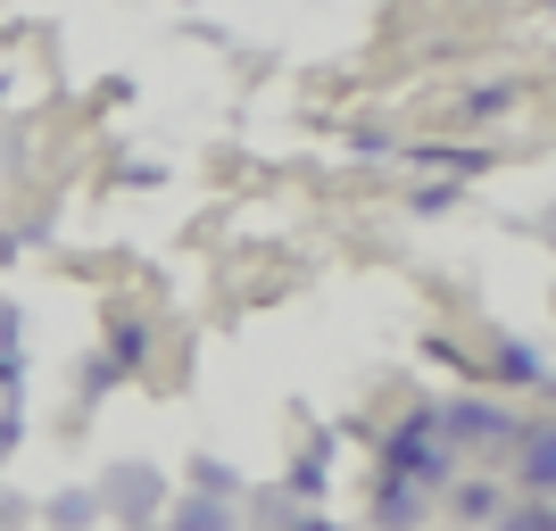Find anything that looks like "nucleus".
Masks as SVG:
<instances>
[{
  "label": "nucleus",
  "mask_w": 556,
  "mask_h": 531,
  "mask_svg": "<svg viewBox=\"0 0 556 531\" xmlns=\"http://www.w3.org/2000/svg\"><path fill=\"white\" fill-rule=\"evenodd\" d=\"M382 465H391V482H416V490H441L448 465H457V448L441 440V423H432V407H416V416H399V432L382 440Z\"/></svg>",
  "instance_id": "1"
},
{
  "label": "nucleus",
  "mask_w": 556,
  "mask_h": 531,
  "mask_svg": "<svg viewBox=\"0 0 556 531\" xmlns=\"http://www.w3.org/2000/svg\"><path fill=\"white\" fill-rule=\"evenodd\" d=\"M432 423H441L448 448H490V440H507V407L498 399H448V407H432Z\"/></svg>",
  "instance_id": "2"
},
{
  "label": "nucleus",
  "mask_w": 556,
  "mask_h": 531,
  "mask_svg": "<svg viewBox=\"0 0 556 531\" xmlns=\"http://www.w3.org/2000/svg\"><path fill=\"white\" fill-rule=\"evenodd\" d=\"M166 482L150 473V465H109V482H100V515H116V523H141V515H159Z\"/></svg>",
  "instance_id": "3"
},
{
  "label": "nucleus",
  "mask_w": 556,
  "mask_h": 531,
  "mask_svg": "<svg viewBox=\"0 0 556 531\" xmlns=\"http://www.w3.org/2000/svg\"><path fill=\"white\" fill-rule=\"evenodd\" d=\"M424 507H432V490L382 482V498H374V531H424Z\"/></svg>",
  "instance_id": "4"
},
{
  "label": "nucleus",
  "mask_w": 556,
  "mask_h": 531,
  "mask_svg": "<svg viewBox=\"0 0 556 531\" xmlns=\"http://www.w3.org/2000/svg\"><path fill=\"white\" fill-rule=\"evenodd\" d=\"M515 482L532 490V498H556V423L523 432V465H515Z\"/></svg>",
  "instance_id": "5"
},
{
  "label": "nucleus",
  "mask_w": 556,
  "mask_h": 531,
  "mask_svg": "<svg viewBox=\"0 0 556 531\" xmlns=\"http://www.w3.org/2000/svg\"><path fill=\"white\" fill-rule=\"evenodd\" d=\"M42 523L50 531H92V523H109V515H100V490H59L42 507Z\"/></svg>",
  "instance_id": "6"
},
{
  "label": "nucleus",
  "mask_w": 556,
  "mask_h": 531,
  "mask_svg": "<svg viewBox=\"0 0 556 531\" xmlns=\"http://www.w3.org/2000/svg\"><path fill=\"white\" fill-rule=\"evenodd\" d=\"M166 531H241V523H232V498H200V490H191L184 507L166 515Z\"/></svg>",
  "instance_id": "7"
},
{
  "label": "nucleus",
  "mask_w": 556,
  "mask_h": 531,
  "mask_svg": "<svg viewBox=\"0 0 556 531\" xmlns=\"http://www.w3.org/2000/svg\"><path fill=\"white\" fill-rule=\"evenodd\" d=\"M141 349H150V332H141L134 316H116V324H109V349H100V357H109L116 374H134V366H141Z\"/></svg>",
  "instance_id": "8"
},
{
  "label": "nucleus",
  "mask_w": 556,
  "mask_h": 531,
  "mask_svg": "<svg viewBox=\"0 0 556 531\" xmlns=\"http://www.w3.org/2000/svg\"><path fill=\"white\" fill-rule=\"evenodd\" d=\"M457 515L465 523H498V515H507V490L498 482H457Z\"/></svg>",
  "instance_id": "9"
},
{
  "label": "nucleus",
  "mask_w": 556,
  "mask_h": 531,
  "mask_svg": "<svg viewBox=\"0 0 556 531\" xmlns=\"http://www.w3.org/2000/svg\"><path fill=\"white\" fill-rule=\"evenodd\" d=\"M490 531H556V498H523V507H507Z\"/></svg>",
  "instance_id": "10"
},
{
  "label": "nucleus",
  "mask_w": 556,
  "mask_h": 531,
  "mask_svg": "<svg viewBox=\"0 0 556 531\" xmlns=\"http://www.w3.org/2000/svg\"><path fill=\"white\" fill-rule=\"evenodd\" d=\"M191 490H200V498H232V490H241V473H232V465H216V457H200V465H191Z\"/></svg>",
  "instance_id": "11"
},
{
  "label": "nucleus",
  "mask_w": 556,
  "mask_h": 531,
  "mask_svg": "<svg viewBox=\"0 0 556 531\" xmlns=\"http://www.w3.org/2000/svg\"><path fill=\"white\" fill-rule=\"evenodd\" d=\"M490 366H498V382H532V374H540V357H532L523 341H498V357H490Z\"/></svg>",
  "instance_id": "12"
},
{
  "label": "nucleus",
  "mask_w": 556,
  "mask_h": 531,
  "mask_svg": "<svg viewBox=\"0 0 556 531\" xmlns=\"http://www.w3.org/2000/svg\"><path fill=\"white\" fill-rule=\"evenodd\" d=\"M457 200H465L457 184H424V191H416V216H448V208H457Z\"/></svg>",
  "instance_id": "13"
},
{
  "label": "nucleus",
  "mask_w": 556,
  "mask_h": 531,
  "mask_svg": "<svg viewBox=\"0 0 556 531\" xmlns=\"http://www.w3.org/2000/svg\"><path fill=\"white\" fill-rule=\"evenodd\" d=\"M17 332H25V316H17V300H0V357H17Z\"/></svg>",
  "instance_id": "14"
},
{
  "label": "nucleus",
  "mask_w": 556,
  "mask_h": 531,
  "mask_svg": "<svg viewBox=\"0 0 556 531\" xmlns=\"http://www.w3.org/2000/svg\"><path fill=\"white\" fill-rule=\"evenodd\" d=\"M507 100H515L507 84H490V92H473V100H465V109H473V116H498V109H507Z\"/></svg>",
  "instance_id": "15"
},
{
  "label": "nucleus",
  "mask_w": 556,
  "mask_h": 531,
  "mask_svg": "<svg viewBox=\"0 0 556 531\" xmlns=\"http://www.w3.org/2000/svg\"><path fill=\"white\" fill-rule=\"evenodd\" d=\"M17 448V407H0V457Z\"/></svg>",
  "instance_id": "16"
},
{
  "label": "nucleus",
  "mask_w": 556,
  "mask_h": 531,
  "mask_svg": "<svg viewBox=\"0 0 556 531\" xmlns=\"http://www.w3.org/2000/svg\"><path fill=\"white\" fill-rule=\"evenodd\" d=\"M17 374H25V366H17V357H0V399L17 391Z\"/></svg>",
  "instance_id": "17"
},
{
  "label": "nucleus",
  "mask_w": 556,
  "mask_h": 531,
  "mask_svg": "<svg viewBox=\"0 0 556 531\" xmlns=\"http://www.w3.org/2000/svg\"><path fill=\"white\" fill-rule=\"evenodd\" d=\"M300 531H341V523H325V515H307V523H300Z\"/></svg>",
  "instance_id": "18"
}]
</instances>
